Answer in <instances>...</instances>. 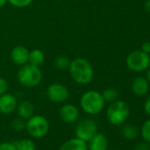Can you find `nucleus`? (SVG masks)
Instances as JSON below:
<instances>
[{
    "label": "nucleus",
    "mask_w": 150,
    "mask_h": 150,
    "mask_svg": "<svg viewBox=\"0 0 150 150\" xmlns=\"http://www.w3.org/2000/svg\"><path fill=\"white\" fill-rule=\"evenodd\" d=\"M71 79L79 84L89 83L94 76V70L91 64L85 58H75L70 62L68 67Z\"/></svg>",
    "instance_id": "f257e3e1"
},
{
    "label": "nucleus",
    "mask_w": 150,
    "mask_h": 150,
    "mask_svg": "<svg viewBox=\"0 0 150 150\" xmlns=\"http://www.w3.org/2000/svg\"><path fill=\"white\" fill-rule=\"evenodd\" d=\"M105 101L97 91L90 90L84 93L81 98V109L89 115H96L100 113L104 108Z\"/></svg>",
    "instance_id": "f03ea898"
},
{
    "label": "nucleus",
    "mask_w": 150,
    "mask_h": 150,
    "mask_svg": "<svg viewBox=\"0 0 150 150\" xmlns=\"http://www.w3.org/2000/svg\"><path fill=\"white\" fill-rule=\"evenodd\" d=\"M130 115V108L124 101H114L107 110L108 121L116 126L123 125Z\"/></svg>",
    "instance_id": "7ed1b4c3"
},
{
    "label": "nucleus",
    "mask_w": 150,
    "mask_h": 150,
    "mask_svg": "<svg viewBox=\"0 0 150 150\" xmlns=\"http://www.w3.org/2000/svg\"><path fill=\"white\" fill-rule=\"evenodd\" d=\"M42 71L39 67L30 64H23L18 72V79L21 84L27 88H34L42 81Z\"/></svg>",
    "instance_id": "20e7f679"
},
{
    "label": "nucleus",
    "mask_w": 150,
    "mask_h": 150,
    "mask_svg": "<svg viewBox=\"0 0 150 150\" xmlns=\"http://www.w3.org/2000/svg\"><path fill=\"white\" fill-rule=\"evenodd\" d=\"M26 130L31 137L40 139L48 133L50 130V124L45 117L41 115H33L31 117L27 119Z\"/></svg>",
    "instance_id": "39448f33"
},
{
    "label": "nucleus",
    "mask_w": 150,
    "mask_h": 150,
    "mask_svg": "<svg viewBox=\"0 0 150 150\" xmlns=\"http://www.w3.org/2000/svg\"><path fill=\"white\" fill-rule=\"evenodd\" d=\"M126 64L135 72L143 71L150 65V57L142 50H134L127 56Z\"/></svg>",
    "instance_id": "423d86ee"
},
{
    "label": "nucleus",
    "mask_w": 150,
    "mask_h": 150,
    "mask_svg": "<svg viewBox=\"0 0 150 150\" xmlns=\"http://www.w3.org/2000/svg\"><path fill=\"white\" fill-rule=\"evenodd\" d=\"M97 123L92 118H86L81 120L75 128L76 138L88 142L95 134L97 133Z\"/></svg>",
    "instance_id": "0eeeda50"
},
{
    "label": "nucleus",
    "mask_w": 150,
    "mask_h": 150,
    "mask_svg": "<svg viewBox=\"0 0 150 150\" xmlns=\"http://www.w3.org/2000/svg\"><path fill=\"white\" fill-rule=\"evenodd\" d=\"M48 98L53 103H64L69 96L67 88L59 83H53L48 87L46 91Z\"/></svg>",
    "instance_id": "6e6552de"
},
{
    "label": "nucleus",
    "mask_w": 150,
    "mask_h": 150,
    "mask_svg": "<svg viewBox=\"0 0 150 150\" xmlns=\"http://www.w3.org/2000/svg\"><path fill=\"white\" fill-rule=\"evenodd\" d=\"M60 117L67 124L76 123L80 117V111L76 106L72 104H64L60 109Z\"/></svg>",
    "instance_id": "1a4fd4ad"
},
{
    "label": "nucleus",
    "mask_w": 150,
    "mask_h": 150,
    "mask_svg": "<svg viewBox=\"0 0 150 150\" xmlns=\"http://www.w3.org/2000/svg\"><path fill=\"white\" fill-rule=\"evenodd\" d=\"M17 108L16 98L10 94L0 96V112L5 115L11 114Z\"/></svg>",
    "instance_id": "9d476101"
},
{
    "label": "nucleus",
    "mask_w": 150,
    "mask_h": 150,
    "mask_svg": "<svg viewBox=\"0 0 150 150\" xmlns=\"http://www.w3.org/2000/svg\"><path fill=\"white\" fill-rule=\"evenodd\" d=\"M11 57L15 64L23 65L28 62L29 51L27 48L23 46H16L13 49L11 52Z\"/></svg>",
    "instance_id": "9b49d317"
},
{
    "label": "nucleus",
    "mask_w": 150,
    "mask_h": 150,
    "mask_svg": "<svg viewBox=\"0 0 150 150\" xmlns=\"http://www.w3.org/2000/svg\"><path fill=\"white\" fill-rule=\"evenodd\" d=\"M87 145L88 150H107L108 139L105 135L96 133L88 141Z\"/></svg>",
    "instance_id": "f8f14e48"
},
{
    "label": "nucleus",
    "mask_w": 150,
    "mask_h": 150,
    "mask_svg": "<svg viewBox=\"0 0 150 150\" xmlns=\"http://www.w3.org/2000/svg\"><path fill=\"white\" fill-rule=\"evenodd\" d=\"M148 81L143 77H136L132 83V89L137 96H144L148 91Z\"/></svg>",
    "instance_id": "ddd939ff"
},
{
    "label": "nucleus",
    "mask_w": 150,
    "mask_h": 150,
    "mask_svg": "<svg viewBox=\"0 0 150 150\" xmlns=\"http://www.w3.org/2000/svg\"><path fill=\"white\" fill-rule=\"evenodd\" d=\"M58 150H88V145L86 141L74 138L65 141Z\"/></svg>",
    "instance_id": "4468645a"
},
{
    "label": "nucleus",
    "mask_w": 150,
    "mask_h": 150,
    "mask_svg": "<svg viewBox=\"0 0 150 150\" xmlns=\"http://www.w3.org/2000/svg\"><path fill=\"white\" fill-rule=\"evenodd\" d=\"M18 110V114H19V117L23 118L24 120L26 119H28L29 117H31L33 115H34V110H35V108H34V105L28 102V101H24L22 103H21L17 108Z\"/></svg>",
    "instance_id": "2eb2a0df"
},
{
    "label": "nucleus",
    "mask_w": 150,
    "mask_h": 150,
    "mask_svg": "<svg viewBox=\"0 0 150 150\" xmlns=\"http://www.w3.org/2000/svg\"><path fill=\"white\" fill-rule=\"evenodd\" d=\"M44 62V54L40 50H33L29 52L28 63L35 66H41Z\"/></svg>",
    "instance_id": "dca6fc26"
},
{
    "label": "nucleus",
    "mask_w": 150,
    "mask_h": 150,
    "mask_svg": "<svg viewBox=\"0 0 150 150\" xmlns=\"http://www.w3.org/2000/svg\"><path fill=\"white\" fill-rule=\"evenodd\" d=\"M122 133L127 139H134L139 135V130L135 125L127 124L122 128Z\"/></svg>",
    "instance_id": "f3484780"
},
{
    "label": "nucleus",
    "mask_w": 150,
    "mask_h": 150,
    "mask_svg": "<svg viewBox=\"0 0 150 150\" xmlns=\"http://www.w3.org/2000/svg\"><path fill=\"white\" fill-rule=\"evenodd\" d=\"M17 150H35V144L32 139H22L15 143Z\"/></svg>",
    "instance_id": "a211bd4d"
},
{
    "label": "nucleus",
    "mask_w": 150,
    "mask_h": 150,
    "mask_svg": "<svg viewBox=\"0 0 150 150\" xmlns=\"http://www.w3.org/2000/svg\"><path fill=\"white\" fill-rule=\"evenodd\" d=\"M103 99L105 102H109V103H112L114 101H116V99L117 98L118 96V92L117 89L115 88H107L103 91V93L102 94Z\"/></svg>",
    "instance_id": "6ab92c4d"
},
{
    "label": "nucleus",
    "mask_w": 150,
    "mask_h": 150,
    "mask_svg": "<svg viewBox=\"0 0 150 150\" xmlns=\"http://www.w3.org/2000/svg\"><path fill=\"white\" fill-rule=\"evenodd\" d=\"M70 60L67 57H64V56H59V57H57L55 58V66L59 69V70H64V69H67L70 65Z\"/></svg>",
    "instance_id": "aec40b11"
},
{
    "label": "nucleus",
    "mask_w": 150,
    "mask_h": 150,
    "mask_svg": "<svg viewBox=\"0 0 150 150\" xmlns=\"http://www.w3.org/2000/svg\"><path fill=\"white\" fill-rule=\"evenodd\" d=\"M141 135L146 142L150 143V119L146 120L141 128Z\"/></svg>",
    "instance_id": "412c9836"
},
{
    "label": "nucleus",
    "mask_w": 150,
    "mask_h": 150,
    "mask_svg": "<svg viewBox=\"0 0 150 150\" xmlns=\"http://www.w3.org/2000/svg\"><path fill=\"white\" fill-rule=\"evenodd\" d=\"M12 127H13V130H15L17 132H21L24 129H26V122L24 121L23 118L19 117H17V118L13 120Z\"/></svg>",
    "instance_id": "4be33fe9"
},
{
    "label": "nucleus",
    "mask_w": 150,
    "mask_h": 150,
    "mask_svg": "<svg viewBox=\"0 0 150 150\" xmlns=\"http://www.w3.org/2000/svg\"><path fill=\"white\" fill-rule=\"evenodd\" d=\"M7 1L16 7H26L31 4L33 0H7Z\"/></svg>",
    "instance_id": "5701e85b"
},
{
    "label": "nucleus",
    "mask_w": 150,
    "mask_h": 150,
    "mask_svg": "<svg viewBox=\"0 0 150 150\" xmlns=\"http://www.w3.org/2000/svg\"><path fill=\"white\" fill-rule=\"evenodd\" d=\"M0 150H17V147L14 143L3 142L0 144Z\"/></svg>",
    "instance_id": "b1692460"
},
{
    "label": "nucleus",
    "mask_w": 150,
    "mask_h": 150,
    "mask_svg": "<svg viewBox=\"0 0 150 150\" xmlns=\"http://www.w3.org/2000/svg\"><path fill=\"white\" fill-rule=\"evenodd\" d=\"M8 89V82L4 79L0 77V96L6 93Z\"/></svg>",
    "instance_id": "393cba45"
},
{
    "label": "nucleus",
    "mask_w": 150,
    "mask_h": 150,
    "mask_svg": "<svg viewBox=\"0 0 150 150\" xmlns=\"http://www.w3.org/2000/svg\"><path fill=\"white\" fill-rule=\"evenodd\" d=\"M134 150H150V144L148 142H141L135 146Z\"/></svg>",
    "instance_id": "a878e982"
},
{
    "label": "nucleus",
    "mask_w": 150,
    "mask_h": 150,
    "mask_svg": "<svg viewBox=\"0 0 150 150\" xmlns=\"http://www.w3.org/2000/svg\"><path fill=\"white\" fill-rule=\"evenodd\" d=\"M141 50L144 51L146 54L150 53V42H143L142 46H141Z\"/></svg>",
    "instance_id": "bb28decb"
},
{
    "label": "nucleus",
    "mask_w": 150,
    "mask_h": 150,
    "mask_svg": "<svg viewBox=\"0 0 150 150\" xmlns=\"http://www.w3.org/2000/svg\"><path fill=\"white\" fill-rule=\"evenodd\" d=\"M144 109H145V111L146 112V114L150 116V96L147 97V99L145 102Z\"/></svg>",
    "instance_id": "cd10ccee"
},
{
    "label": "nucleus",
    "mask_w": 150,
    "mask_h": 150,
    "mask_svg": "<svg viewBox=\"0 0 150 150\" xmlns=\"http://www.w3.org/2000/svg\"><path fill=\"white\" fill-rule=\"evenodd\" d=\"M145 9L148 13H150V0H146L145 2Z\"/></svg>",
    "instance_id": "c85d7f7f"
},
{
    "label": "nucleus",
    "mask_w": 150,
    "mask_h": 150,
    "mask_svg": "<svg viewBox=\"0 0 150 150\" xmlns=\"http://www.w3.org/2000/svg\"><path fill=\"white\" fill-rule=\"evenodd\" d=\"M146 81L150 83V68L148 69V71L146 72Z\"/></svg>",
    "instance_id": "c756f323"
},
{
    "label": "nucleus",
    "mask_w": 150,
    "mask_h": 150,
    "mask_svg": "<svg viewBox=\"0 0 150 150\" xmlns=\"http://www.w3.org/2000/svg\"><path fill=\"white\" fill-rule=\"evenodd\" d=\"M6 2H7V0H0V7L4 6Z\"/></svg>",
    "instance_id": "7c9ffc66"
}]
</instances>
